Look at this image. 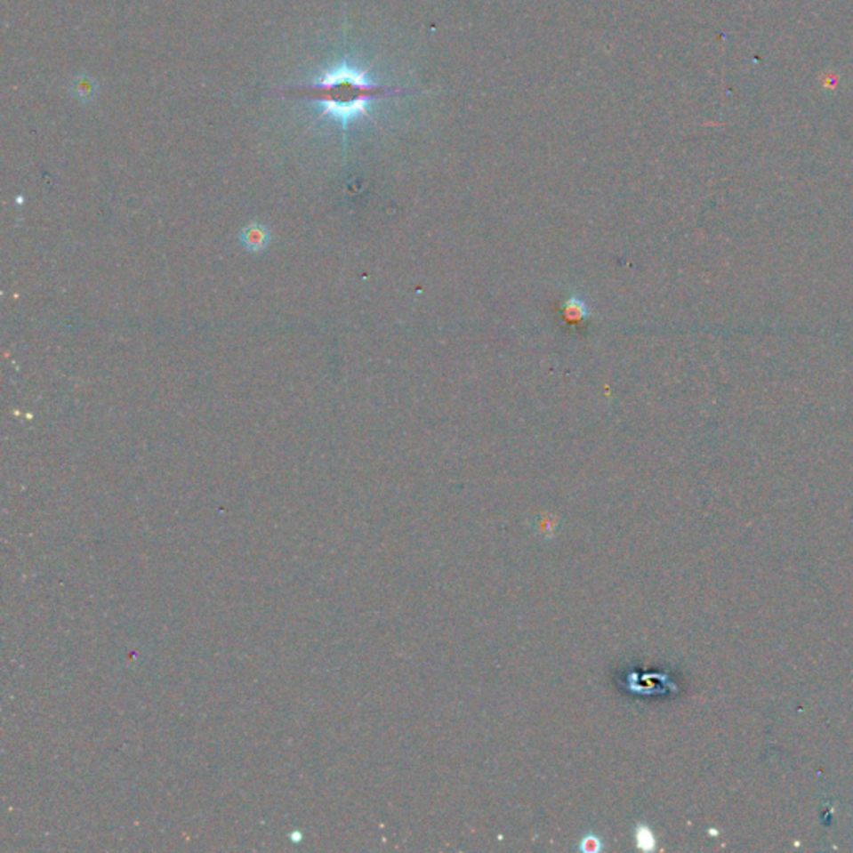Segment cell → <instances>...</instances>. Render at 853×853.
Listing matches in <instances>:
<instances>
[{
    "label": "cell",
    "mask_w": 853,
    "mask_h": 853,
    "mask_svg": "<svg viewBox=\"0 0 853 853\" xmlns=\"http://www.w3.org/2000/svg\"><path fill=\"white\" fill-rule=\"evenodd\" d=\"M292 93L297 97L314 101L322 107L324 116L335 118L343 129H347L350 122L366 116L374 101L402 95L406 91L379 85L368 79L362 70L341 64L327 70L316 84L294 89Z\"/></svg>",
    "instance_id": "obj_1"
},
{
    "label": "cell",
    "mask_w": 853,
    "mask_h": 853,
    "mask_svg": "<svg viewBox=\"0 0 853 853\" xmlns=\"http://www.w3.org/2000/svg\"><path fill=\"white\" fill-rule=\"evenodd\" d=\"M633 837H635V845L639 850H643V852H650L654 850L656 847V837L652 833V830L647 827V825H642L639 824L635 830H633Z\"/></svg>",
    "instance_id": "obj_2"
},
{
    "label": "cell",
    "mask_w": 853,
    "mask_h": 853,
    "mask_svg": "<svg viewBox=\"0 0 853 853\" xmlns=\"http://www.w3.org/2000/svg\"><path fill=\"white\" fill-rule=\"evenodd\" d=\"M602 849H604V841L593 832L583 835L580 839V843H578V850L583 853H597L600 852Z\"/></svg>",
    "instance_id": "obj_3"
},
{
    "label": "cell",
    "mask_w": 853,
    "mask_h": 853,
    "mask_svg": "<svg viewBox=\"0 0 853 853\" xmlns=\"http://www.w3.org/2000/svg\"><path fill=\"white\" fill-rule=\"evenodd\" d=\"M565 314L568 318H585L589 317V309L578 297H570L565 303Z\"/></svg>",
    "instance_id": "obj_4"
}]
</instances>
